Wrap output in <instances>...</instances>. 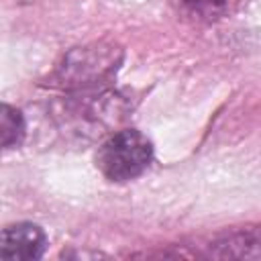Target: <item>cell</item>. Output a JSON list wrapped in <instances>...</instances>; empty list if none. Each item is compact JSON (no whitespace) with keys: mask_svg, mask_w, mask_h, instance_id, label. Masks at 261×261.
Returning <instances> with one entry per match:
<instances>
[{"mask_svg":"<svg viewBox=\"0 0 261 261\" xmlns=\"http://www.w3.org/2000/svg\"><path fill=\"white\" fill-rule=\"evenodd\" d=\"M175 4L184 14L196 20L220 18L228 8V0H175Z\"/></svg>","mask_w":261,"mask_h":261,"instance_id":"5","label":"cell"},{"mask_svg":"<svg viewBox=\"0 0 261 261\" xmlns=\"http://www.w3.org/2000/svg\"><path fill=\"white\" fill-rule=\"evenodd\" d=\"M153 161V143L137 128L114 133L102 143L96 165L110 181H128L139 177Z\"/></svg>","mask_w":261,"mask_h":261,"instance_id":"1","label":"cell"},{"mask_svg":"<svg viewBox=\"0 0 261 261\" xmlns=\"http://www.w3.org/2000/svg\"><path fill=\"white\" fill-rule=\"evenodd\" d=\"M0 135H2V147L14 149L22 143L24 137V118L18 108L10 104H2L0 110Z\"/></svg>","mask_w":261,"mask_h":261,"instance_id":"4","label":"cell"},{"mask_svg":"<svg viewBox=\"0 0 261 261\" xmlns=\"http://www.w3.org/2000/svg\"><path fill=\"white\" fill-rule=\"evenodd\" d=\"M120 55L114 47H80L65 55L57 80L65 90H100L116 73Z\"/></svg>","mask_w":261,"mask_h":261,"instance_id":"2","label":"cell"},{"mask_svg":"<svg viewBox=\"0 0 261 261\" xmlns=\"http://www.w3.org/2000/svg\"><path fill=\"white\" fill-rule=\"evenodd\" d=\"M47 249V234L39 224L33 222H16L8 224L2 230V243H0V259H16V261H29L43 257Z\"/></svg>","mask_w":261,"mask_h":261,"instance_id":"3","label":"cell"}]
</instances>
